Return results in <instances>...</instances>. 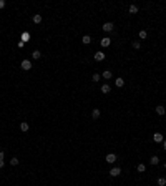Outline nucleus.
<instances>
[{"mask_svg":"<svg viewBox=\"0 0 166 186\" xmlns=\"http://www.w3.org/2000/svg\"><path fill=\"white\" fill-rule=\"evenodd\" d=\"M83 43H85V45H88V43H91V37L90 35H83Z\"/></svg>","mask_w":166,"mask_h":186,"instance_id":"14","label":"nucleus"},{"mask_svg":"<svg viewBox=\"0 0 166 186\" xmlns=\"http://www.w3.org/2000/svg\"><path fill=\"white\" fill-rule=\"evenodd\" d=\"M4 165H5V161H4V160H0V168H4Z\"/></svg>","mask_w":166,"mask_h":186,"instance_id":"28","label":"nucleus"},{"mask_svg":"<svg viewBox=\"0 0 166 186\" xmlns=\"http://www.w3.org/2000/svg\"><path fill=\"white\" fill-rule=\"evenodd\" d=\"M5 158V153H4V151H0V160H4Z\"/></svg>","mask_w":166,"mask_h":186,"instance_id":"27","label":"nucleus"},{"mask_svg":"<svg viewBox=\"0 0 166 186\" xmlns=\"http://www.w3.org/2000/svg\"><path fill=\"white\" fill-rule=\"evenodd\" d=\"M128 10H130V13H138V7H136V5H130Z\"/></svg>","mask_w":166,"mask_h":186,"instance_id":"16","label":"nucleus"},{"mask_svg":"<svg viewBox=\"0 0 166 186\" xmlns=\"http://www.w3.org/2000/svg\"><path fill=\"white\" fill-rule=\"evenodd\" d=\"M40 57H42V51L40 50H33L32 51V58L33 60H40Z\"/></svg>","mask_w":166,"mask_h":186,"instance_id":"5","label":"nucleus"},{"mask_svg":"<svg viewBox=\"0 0 166 186\" xmlns=\"http://www.w3.org/2000/svg\"><path fill=\"white\" fill-rule=\"evenodd\" d=\"M20 67H22V70L28 71V70H30V68H32V62H30V60H23V62H22V65H20Z\"/></svg>","mask_w":166,"mask_h":186,"instance_id":"1","label":"nucleus"},{"mask_svg":"<svg viewBox=\"0 0 166 186\" xmlns=\"http://www.w3.org/2000/svg\"><path fill=\"white\" fill-rule=\"evenodd\" d=\"M101 93H111L110 85H101Z\"/></svg>","mask_w":166,"mask_h":186,"instance_id":"12","label":"nucleus"},{"mask_svg":"<svg viewBox=\"0 0 166 186\" xmlns=\"http://www.w3.org/2000/svg\"><path fill=\"white\" fill-rule=\"evenodd\" d=\"M5 5H7V4H5V0H0V8H4Z\"/></svg>","mask_w":166,"mask_h":186,"instance_id":"26","label":"nucleus"},{"mask_svg":"<svg viewBox=\"0 0 166 186\" xmlns=\"http://www.w3.org/2000/svg\"><path fill=\"white\" fill-rule=\"evenodd\" d=\"M103 78H106V80H110L111 78V76H113V73H111V70H105V71H103Z\"/></svg>","mask_w":166,"mask_h":186,"instance_id":"11","label":"nucleus"},{"mask_svg":"<svg viewBox=\"0 0 166 186\" xmlns=\"http://www.w3.org/2000/svg\"><path fill=\"white\" fill-rule=\"evenodd\" d=\"M105 160H106V163H115L116 161V154L115 153H108Z\"/></svg>","mask_w":166,"mask_h":186,"instance_id":"2","label":"nucleus"},{"mask_svg":"<svg viewBox=\"0 0 166 186\" xmlns=\"http://www.w3.org/2000/svg\"><path fill=\"white\" fill-rule=\"evenodd\" d=\"M111 40L108 38V37H105V38H101V47H110Z\"/></svg>","mask_w":166,"mask_h":186,"instance_id":"10","label":"nucleus"},{"mask_svg":"<svg viewBox=\"0 0 166 186\" xmlns=\"http://www.w3.org/2000/svg\"><path fill=\"white\" fill-rule=\"evenodd\" d=\"M120 173H121V170H120V168H111V170H110V176H113V178L120 176Z\"/></svg>","mask_w":166,"mask_h":186,"instance_id":"3","label":"nucleus"},{"mask_svg":"<svg viewBox=\"0 0 166 186\" xmlns=\"http://www.w3.org/2000/svg\"><path fill=\"white\" fill-rule=\"evenodd\" d=\"M33 22H35V23H40V22H42V15H40V13L33 15Z\"/></svg>","mask_w":166,"mask_h":186,"instance_id":"18","label":"nucleus"},{"mask_svg":"<svg viewBox=\"0 0 166 186\" xmlns=\"http://www.w3.org/2000/svg\"><path fill=\"white\" fill-rule=\"evenodd\" d=\"M166 184V179L164 178H158V186H164Z\"/></svg>","mask_w":166,"mask_h":186,"instance_id":"24","label":"nucleus"},{"mask_svg":"<svg viewBox=\"0 0 166 186\" xmlns=\"http://www.w3.org/2000/svg\"><path fill=\"white\" fill-rule=\"evenodd\" d=\"M22 42H28V33H23V35H22Z\"/></svg>","mask_w":166,"mask_h":186,"instance_id":"25","label":"nucleus"},{"mask_svg":"<svg viewBox=\"0 0 166 186\" xmlns=\"http://www.w3.org/2000/svg\"><path fill=\"white\" fill-rule=\"evenodd\" d=\"M136 170H138L140 173H145V170H146V166H145V165H143V163H140L138 166H136Z\"/></svg>","mask_w":166,"mask_h":186,"instance_id":"17","label":"nucleus"},{"mask_svg":"<svg viewBox=\"0 0 166 186\" xmlns=\"http://www.w3.org/2000/svg\"><path fill=\"white\" fill-rule=\"evenodd\" d=\"M10 165H12V166H17V165H18V160H17V156H13V158L10 160Z\"/></svg>","mask_w":166,"mask_h":186,"instance_id":"22","label":"nucleus"},{"mask_svg":"<svg viewBox=\"0 0 166 186\" xmlns=\"http://www.w3.org/2000/svg\"><path fill=\"white\" fill-rule=\"evenodd\" d=\"M133 48H134V50H140V48H141V43L134 40V42H133Z\"/></svg>","mask_w":166,"mask_h":186,"instance_id":"21","label":"nucleus"},{"mask_svg":"<svg viewBox=\"0 0 166 186\" xmlns=\"http://www.w3.org/2000/svg\"><path fill=\"white\" fill-rule=\"evenodd\" d=\"M103 30H105V32H111V30H113V23H111V22H106V23L103 25Z\"/></svg>","mask_w":166,"mask_h":186,"instance_id":"6","label":"nucleus"},{"mask_svg":"<svg viewBox=\"0 0 166 186\" xmlns=\"http://www.w3.org/2000/svg\"><path fill=\"white\" fill-rule=\"evenodd\" d=\"M28 128H30V126H28V123H22V125H20V130H22V131H28Z\"/></svg>","mask_w":166,"mask_h":186,"instance_id":"20","label":"nucleus"},{"mask_svg":"<svg viewBox=\"0 0 166 186\" xmlns=\"http://www.w3.org/2000/svg\"><path fill=\"white\" fill-rule=\"evenodd\" d=\"M138 37H140V38H141V40H145V38H146V37H148V33H146V30H141V32H140V33H138Z\"/></svg>","mask_w":166,"mask_h":186,"instance_id":"19","label":"nucleus"},{"mask_svg":"<svg viewBox=\"0 0 166 186\" xmlns=\"http://www.w3.org/2000/svg\"><path fill=\"white\" fill-rule=\"evenodd\" d=\"M163 148L166 150V140H163Z\"/></svg>","mask_w":166,"mask_h":186,"instance_id":"29","label":"nucleus"},{"mask_svg":"<svg viewBox=\"0 0 166 186\" xmlns=\"http://www.w3.org/2000/svg\"><path fill=\"white\" fill-rule=\"evenodd\" d=\"M100 115H101V111H100L98 108H95V110L91 111V116H93L95 120H98V118H100Z\"/></svg>","mask_w":166,"mask_h":186,"instance_id":"9","label":"nucleus"},{"mask_svg":"<svg viewBox=\"0 0 166 186\" xmlns=\"http://www.w3.org/2000/svg\"><path fill=\"white\" fill-rule=\"evenodd\" d=\"M150 163H151V165H158V163H159V158H158V156H151V158H150Z\"/></svg>","mask_w":166,"mask_h":186,"instance_id":"15","label":"nucleus"},{"mask_svg":"<svg viewBox=\"0 0 166 186\" xmlns=\"http://www.w3.org/2000/svg\"><path fill=\"white\" fill-rule=\"evenodd\" d=\"M115 85H116L118 88H121L123 85H125V80H123V78H116V80H115Z\"/></svg>","mask_w":166,"mask_h":186,"instance_id":"13","label":"nucleus"},{"mask_svg":"<svg viewBox=\"0 0 166 186\" xmlns=\"http://www.w3.org/2000/svg\"><path fill=\"white\" fill-rule=\"evenodd\" d=\"M95 60H96V62H103V60H105V53H103V51H96V53H95Z\"/></svg>","mask_w":166,"mask_h":186,"instance_id":"4","label":"nucleus"},{"mask_svg":"<svg viewBox=\"0 0 166 186\" xmlns=\"http://www.w3.org/2000/svg\"><path fill=\"white\" fill-rule=\"evenodd\" d=\"M100 78H101V75H98V73H95V75L91 76V80H93L95 83H96V82H100Z\"/></svg>","mask_w":166,"mask_h":186,"instance_id":"23","label":"nucleus"},{"mask_svg":"<svg viewBox=\"0 0 166 186\" xmlns=\"http://www.w3.org/2000/svg\"><path fill=\"white\" fill-rule=\"evenodd\" d=\"M156 113H158V115H164V113H166V108L163 107V105H158V107H156Z\"/></svg>","mask_w":166,"mask_h":186,"instance_id":"7","label":"nucleus"},{"mask_svg":"<svg viewBox=\"0 0 166 186\" xmlns=\"http://www.w3.org/2000/svg\"><path fill=\"white\" fill-rule=\"evenodd\" d=\"M164 93H166V90H164Z\"/></svg>","mask_w":166,"mask_h":186,"instance_id":"31","label":"nucleus"},{"mask_svg":"<svg viewBox=\"0 0 166 186\" xmlns=\"http://www.w3.org/2000/svg\"><path fill=\"white\" fill-rule=\"evenodd\" d=\"M153 140H154L156 143H161V141H163V135H161V133H154V135H153Z\"/></svg>","mask_w":166,"mask_h":186,"instance_id":"8","label":"nucleus"},{"mask_svg":"<svg viewBox=\"0 0 166 186\" xmlns=\"http://www.w3.org/2000/svg\"><path fill=\"white\" fill-rule=\"evenodd\" d=\"M163 166H164V170H166V163H164V165H163Z\"/></svg>","mask_w":166,"mask_h":186,"instance_id":"30","label":"nucleus"}]
</instances>
